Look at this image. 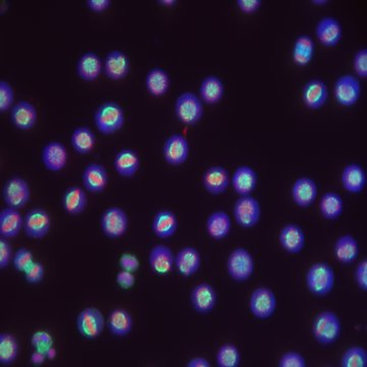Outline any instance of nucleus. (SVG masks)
Returning <instances> with one entry per match:
<instances>
[{
  "label": "nucleus",
  "instance_id": "obj_1",
  "mask_svg": "<svg viewBox=\"0 0 367 367\" xmlns=\"http://www.w3.org/2000/svg\"><path fill=\"white\" fill-rule=\"evenodd\" d=\"M93 121L101 134L110 136L125 125V112L116 101H106L97 108Z\"/></svg>",
  "mask_w": 367,
  "mask_h": 367
},
{
  "label": "nucleus",
  "instance_id": "obj_2",
  "mask_svg": "<svg viewBox=\"0 0 367 367\" xmlns=\"http://www.w3.org/2000/svg\"><path fill=\"white\" fill-rule=\"evenodd\" d=\"M306 285L309 291L317 297L331 293L335 285V274L326 262H317L306 274Z\"/></svg>",
  "mask_w": 367,
  "mask_h": 367
},
{
  "label": "nucleus",
  "instance_id": "obj_3",
  "mask_svg": "<svg viewBox=\"0 0 367 367\" xmlns=\"http://www.w3.org/2000/svg\"><path fill=\"white\" fill-rule=\"evenodd\" d=\"M313 335L320 344H334L341 335V322L339 317L331 311L320 313L313 320Z\"/></svg>",
  "mask_w": 367,
  "mask_h": 367
},
{
  "label": "nucleus",
  "instance_id": "obj_4",
  "mask_svg": "<svg viewBox=\"0 0 367 367\" xmlns=\"http://www.w3.org/2000/svg\"><path fill=\"white\" fill-rule=\"evenodd\" d=\"M174 114L185 125H196L203 117L202 100L195 93L184 92L174 103Z\"/></svg>",
  "mask_w": 367,
  "mask_h": 367
},
{
  "label": "nucleus",
  "instance_id": "obj_5",
  "mask_svg": "<svg viewBox=\"0 0 367 367\" xmlns=\"http://www.w3.org/2000/svg\"><path fill=\"white\" fill-rule=\"evenodd\" d=\"M31 198L30 186L20 177H13L2 187V199L8 207L21 209L28 204Z\"/></svg>",
  "mask_w": 367,
  "mask_h": 367
},
{
  "label": "nucleus",
  "instance_id": "obj_6",
  "mask_svg": "<svg viewBox=\"0 0 367 367\" xmlns=\"http://www.w3.org/2000/svg\"><path fill=\"white\" fill-rule=\"evenodd\" d=\"M105 326L103 313L95 307L83 309L77 317V331L87 340L97 339L103 333Z\"/></svg>",
  "mask_w": 367,
  "mask_h": 367
},
{
  "label": "nucleus",
  "instance_id": "obj_7",
  "mask_svg": "<svg viewBox=\"0 0 367 367\" xmlns=\"http://www.w3.org/2000/svg\"><path fill=\"white\" fill-rule=\"evenodd\" d=\"M100 229L103 235L110 239H119L129 229V218L125 210L112 207L105 210L100 218Z\"/></svg>",
  "mask_w": 367,
  "mask_h": 367
},
{
  "label": "nucleus",
  "instance_id": "obj_8",
  "mask_svg": "<svg viewBox=\"0 0 367 367\" xmlns=\"http://www.w3.org/2000/svg\"><path fill=\"white\" fill-rule=\"evenodd\" d=\"M227 274L234 280L238 283L245 282L253 274V257L246 249L236 248L227 258Z\"/></svg>",
  "mask_w": 367,
  "mask_h": 367
},
{
  "label": "nucleus",
  "instance_id": "obj_9",
  "mask_svg": "<svg viewBox=\"0 0 367 367\" xmlns=\"http://www.w3.org/2000/svg\"><path fill=\"white\" fill-rule=\"evenodd\" d=\"M262 209L257 199L251 195L241 196L234 207L236 223L244 229L255 227L260 220Z\"/></svg>",
  "mask_w": 367,
  "mask_h": 367
},
{
  "label": "nucleus",
  "instance_id": "obj_10",
  "mask_svg": "<svg viewBox=\"0 0 367 367\" xmlns=\"http://www.w3.org/2000/svg\"><path fill=\"white\" fill-rule=\"evenodd\" d=\"M52 227L50 214L41 207L29 210L24 218V231L30 239L41 240L48 235Z\"/></svg>",
  "mask_w": 367,
  "mask_h": 367
},
{
  "label": "nucleus",
  "instance_id": "obj_11",
  "mask_svg": "<svg viewBox=\"0 0 367 367\" xmlns=\"http://www.w3.org/2000/svg\"><path fill=\"white\" fill-rule=\"evenodd\" d=\"M361 86L359 81L352 75H344L336 81L334 95L340 105L350 107L359 100Z\"/></svg>",
  "mask_w": 367,
  "mask_h": 367
},
{
  "label": "nucleus",
  "instance_id": "obj_12",
  "mask_svg": "<svg viewBox=\"0 0 367 367\" xmlns=\"http://www.w3.org/2000/svg\"><path fill=\"white\" fill-rule=\"evenodd\" d=\"M250 311L258 320H267L275 313L276 308V295L271 289H256L251 294L249 302Z\"/></svg>",
  "mask_w": 367,
  "mask_h": 367
},
{
  "label": "nucleus",
  "instance_id": "obj_13",
  "mask_svg": "<svg viewBox=\"0 0 367 367\" xmlns=\"http://www.w3.org/2000/svg\"><path fill=\"white\" fill-rule=\"evenodd\" d=\"M190 146L182 134H172L163 145V156L171 165H181L189 158Z\"/></svg>",
  "mask_w": 367,
  "mask_h": 367
},
{
  "label": "nucleus",
  "instance_id": "obj_14",
  "mask_svg": "<svg viewBox=\"0 0 367 367\" xmlns=\"http://www.w3.org/2000/svg\"><path fill=\"white\" fill-rule=\"evenodd\" d=\"M190 300L197 313L205 315L211 313L216 306L218 294L211 285L202 283V284L197 285L192 290Z\"/></svg>",
  "mask_w": 367,
  "mask_h": 367
},
{
  "label": "nucleus",
  "instance_id": "obj_15",
  "mask_svg": "<svg viewBox=\"0 0 367 367\" xmlns=\"http://www.w3.org/2000/svg\"><path fill=\"white\" fill-rule=\"evenodd\" d=\"M38 121V112L32 103L21 100L10 110V121L17 129L29 131L33 129Z\"/></svg>",
  "mask_w": 367,
  "mask_h": 367
},
{
  "label": "nucleus",
  "instance_id": "obj_16",
  "mask_svg": "<svg viewBox=\"0 0 367 367\" xmlns=\"http://www.w3.org/2000/svg\"><path fill=\"white\" fill-rule=\"evenodd\" d=\"M42 163L48 171L59 172L65 169L68 154L66 146L59 141L47 143L42 150Z\"/></svg>",
  "mask_w": 367,
  "mask_h": 367
},
{
  "label": "nucleus",
  "instance_id": "obj_17",
  "mask_svg": "<svg viewBox=\"0 0 367 367\" xmlns=\"http://www.w3.org/2000/svg\"><path fill=\"white\" fill-rule=\"evenodd\" d=\"M130 61L125 52L112 50L106 55L103 61V73L108 79L119 81L129 75Z\"/></svg>",
  "mask_w": 367,
  "mask_h": 367
},
{
  "label": "nucleus",
  "instance_id": "obj_18",
  "mask_svg": "<svg viewBox=\"0 0 367 367\" xmlns=\"http://www.w3.org/2000/svg\"><path fill=\"white\" fill-rule=\"evenodd\" d=\"M328 86L322 80H310L303 88V103L310 110H316L322 108L328 101Z\"/></svg>",
  "mask_w": 367,
  "mask_h": 367
},
{
  "label": "nucleus",
  "instance_id": "obj_19",
  "mask_svg": "<svg viewBox=\"0 0 367 367\" xmlns=\"http://www.w3.org/2000/svg\"><path fill=\"white\" fill-rule=\"evenodd\" d=\"M82 181L84 187L90 193H103L107 187V171L100 163H90L84 170Z\"/></svg>",
  "mask_w": 367,
  "mask_h": 367
},
{
  "label": "nucleus",
  "instance_id": "obj_20",
  "mask_svg": "<svg viewBox=\"0 0 367 367\" xmlns=\"http://www.w3.org/2000/svg\"><path fill=\"white\" fill-rule=\"evenodd\" d=\"M202 184L204 189L211 195H220L225 193L229 187V172L220 165L210 167L203 174Z\"/></svg>",
  "mask_w": 367,
  "mask_h": 367
},
{
  "label": "nucleus",
  "instance_id": "obj_21",
  "mask_svg": "<svg viewBox=\"0 0 367 367\" xmlns=\"http://www.w3.org/2000/svg\"><path fill=\"white\" fill-rule=\"evenodd\" d=\"M174 257L172 249L165 245H156L149 254V265L151 271L158 276H167L174 267Z\"/></svg>",
  "mask_w": 367,
  "mask_h": 367
},
{
  "label": "nucleus",
  "instance_id": "obj_22",
  "mask_svg": "<svg viewBox=\"0 0 367 367\" xmlns=\"http://www.w3.org/2000/svg\"><path fill=\"white\" fill-rule=\"evenodd\" d=\"M201 267V256L194 247H184L174 257V267L179 275L190 278L195 275Z\"/></svg>",
  "mask_w": 367,
  "mask_h": 367
},
{
  "label": "nucleus",
  "instance_id": "obj_23",
  "mask_svg": "<svg viewBox=\"0 0 367 367\" xmlns=\"http://www.w3.org/2000/svg\"><path fill=\"white\" fill-rule=\"evenodd\" d=\"M342 27L335 17H322L316 26V37L326 47H335L342 39Z\"/></svg>",
  "mask_w": 367,
  "mask_h": 367
},
{
  "label": "nucleus",
  "instance_id": "obj_24",
  "mask_svg": "<svg viewBox=\"0 0 367 367\" xmlns=\"http://www.w3.org/2000/svg\"><path fill=\"white\" fill-rule=\"evenodd\" d=\"M257 172L248 165L237 167L232 178L233 189L240 196L251 195L257 187Z\"/></svg>",
  "mask_w": 367,
  "mask_h": 367
},
{
  "label": "nucleus",
  "instance_id": "obj_25",
  "mask_svg": "<svg viewBox=\"0 0 367 367\" xmlns=\"http://www.w3.org/2000/svg\"><path fill=\"white\" fill-rule=\"evenodd\" d=\"M77 75L85 82H94L103 72V61L93 52L84 53L77 63Z\"/></svg>",
  "mask_w": 367,
  "mask_h": 367
},
{
  "label": "nucleus",
  "instance_id": "obj_26",
  "mask_svg": "<svg viewBox=\"0 0 367 367\" xmlns=\"http://www.w3.org/2000/svg\"><path fill=\"white\" fill-rule=\"evenodd\" d=\"M280 246L291 254H298L305 246V234L301 227L295 223L285 225L278 236Z\"/></svg>",
  "mask_w": 367,
  "mask_h": 367
},
{
  "label": "nucleus",
  "instance_id": "obj_27",
  "mask_svg": "<svg viewBox=\"0 0 367 367\" xmlns=\"http://www.w3.org/2000/svg\"><path fill=\"white\" fill-rule=\"evenodd\" d=\"M292 197L294 202L302 209L310 207L317 197L316 183L310 178H300L292 188Z\"/></svg>",
  "mask_w": 367,
  "mask_h": 367
},
{
  "label": "nucleus",
  "instance_id": "obj_28",
  "mask_svg": "<svg viewBox=\"0 0 367 367\" xmlns=\"http://www.w3.org/2000/svg\"><path fill=\"white\" fill-rule=\"evenodd\" d=\"M22 229H24V218L19 209L8 207L0 211V235L2 238H15L21 233Z\"/></svg>",
  "mask_w": 367,
  "mask_h": 367
},
{
  "label": "nucleus",
  "instance_id": "obj_29",
  "mask_svg": "<svg viewBox=\"0 0 367 367\" xmlns=\"http://www.w3.org/2000/svg\"><path fill=\"white\" fill-rule=\"evenodd\" d=\"M114 165L121 178H133L140 167V158L134 149L123 148L117 154Z\"/></svg>",
  "mask_w": 367,
  "mask_h": 367
},
{
  "label": "nucleus",
  "instance_id": "obj_30",
  "mask_svg": "<svg viewBox=\"0 0 367 367\" xmlns=\"http://www.w3.org/2000/svg\"><path fill=\"white\" fill-rule=\"evenodd\" d=\"M343 187L349 193L359 194L366 186V174L357 163L346 165L342 172Z\"/></svg>",
  "mask_w": 367,
  "mask_h": 367
},
{
  "label": "nucleus",
  "instance_id": "obj_31",
  "mask_svg": "<svg viewBox=\"0 0 367 367\" xmlns=\"http://www.w3.org/2000/svg\"><path fill=\"white\" fill-rule=\"evenodd\" d=\"M61 205L66 214L78 216L85 211L88 205V197L85 190L78 186L68 188L61 199Z\"/></svg>",
  "mask_w": 367,
  "mask_h": 367
},
{
  "label": "nucleus",
  "instance_id": "obj_32",
  "mask_svg": "<svg viewBox=\"0 0 367 367\" xmlns=\"http://www.w3.org/2000/svg\"><path fill=\"white\" fill-rule=\"evenodd\" d=\"M178 230V218L170 210H160L154 216L152 231L159 239L171 238Z\"/></svg>",
  "mask_w": 367,
  "mask_h": 367
},
{
  "label": "nucleus",
  "instance_id": "obj_33",
  "mask_svg": "<svg viewBox=\"0 0 367 367\" xmlns=\"http://www.w3.org/2000/svg\"><path fill=\"white\" fill-rule=\"evenodd\" d=\"M199 94L201 100L207 105H218L225 95V85L218 77L207 76L201 82Z\"/></svg>",
  "mask_w": 367,
  "mask_h": 367
},
{
  "label": "nucleus",
  "instance_id": "obj_34",
  "mask_svg": "<svg viewBox=\"0 0 367 367\" xmlns=\"http://www.w3.org/2000/svg\"><path fill=\"white\" fill-rule=\"evenodd\" d=\"M146 89L151 96L163 97L171 85L169 74L163 68H154L148 72L145 80Z\"/></svg>",
  "mask_w": 367,
  "mask_h": 367
},
{
  "label": "nucleus",
  "instance_id": "obj_35",
  "mask_svg": "<svg viewBox=\"0 0 367 367\" xmlns=\"http://www.w3.org/2000/svg\"><path fill=\"white\" fill-rule=\"evenodd\" d=\"M232 229V220L225 211H216L210 214L207 220V234L214 240L220 241L229 236Z\"/></svg>",
  "mask_w": 367,
  "mask_h": 367
},
{
  "label": "nucleus",
  "instance_id": "obj_36",
  "mask_svg": "<svg viewBox=\"0 0 367 367\" xmlns=\"http://www.w3.org/2000/svg\"><path fill=\"white\" fill-rule=\"evenodd\" d=\"M107 328L116 337H126L133 329V318L125 309L118 308L112 310L107 318Z\"/></svg>",
  "mask_w": 367,
  "mask_h": 367
},
{
  "label": "nucleus",
  "instance_id": "obj_37",
  "mask_svg": "<svg viewBox=\"0 0 367 367\" xmlns=\"http://www.w3.org/2000/svg\"><path fill=\"white\" fill-rule=\"evenodd\" d=\"M359 253V246L354 237L344 235L338 239L335 245V255L338 262L349 265L355 262Z\"/></svg>",
  "mask_w": 367,
  "mask_h": 367
},
{
  "label": "nucleus",
  "instance_id": "obj_38",
  "mask_svg": "<svg viewBox=\"0 0 367 367\" xmlns=\"http://www.w3.org/2000/svg\"><path fill=\"white\" fill-rule=\"evenodd\" d=\"M70 143L75 151L81 156L91 153L96 144V136L89 127L77 128L70 137Z\"/></svg>",
  "mask_w": 367,
  "mask_h": 367
},
{
  "label": "nucleus",
  "instance_id": "obj_39",
  "mask_svg": "<svg viewBox=\"0 0 367 367\" xmlns=\"http://www.w3.org/2000/svg\"><path fill=\"white\" fill-rule=\"evenodd\" d=\"M20 353V345L17 338L10 333L0 334V364L12 366Z\"/></svg>",
  "mask_w": 367,
  "mask_h": 367
},
{
  "label": "nucleus",
  "instance_id": "obj_40",
  "mask_svg": "<svg viewBox=\"0 0 367 367\" xmlns=\"http://www.w3.org/2000/svg\"><path fill=\"white\" fill-rule=\"evenodd\" d=\"M343 209L344 203L342 197L335 192H328L320 199V214L326 220H338L343 214Z\"/></svg>",
  "mask_w": 367,
  "mask_h": 367
},
{
  "label": "nucleus",
  "instance_id": "obj_41",
  "mask_svg": "<svg viewBox=\"0 0 367 367\" xmlns=\"http://www.w3.org/2000/svg\"><path fill=\"white\" fill-rule=\"evenodd\" d=\"M216 364L220 367H238L241 364V353L234 344H225L216 353Z\"/></svg>",
  "mask_w": 367,
  "mask_h": 367
},
{
  "label": "nucleus",
  "instance_id": "obj_42",
  "mask_svg": "<svg viewBox=\"0 0 367 367\" xmlns=\"http://www.w3.org/2000/svg\"><path fill=\"white\" fill-rule=\"evenodd\" d=\"M343 367H366L367 352L360 346H353L347 349L341 360Z\"/></svg>",
  "mask_w": 367,
  "mask_h": 367
},
{
  "label": "nucleus",
  "instance_id": "obj_43",
  "mask_svg": "<svg viewBox=\"0 0 367 367\" xmlns=\"http://www.w3.org/2000/svg\"><path fill=\"white\" fill-rule=\"evenodd\" d=\"M34 262V255L32 251L25 247H22L13 254V265L15 271L20 273H25Z\"/></svg>",
  "mask_w": 367,
  "mask_h": 367
},
{
  "label": "nucleus",
  "instance_id": "obj_44",
  "mask_svg": "<svg viewBox=\"0 0 367 367\" xmlns=\"http://www.w3.org/2000/svg\"><path fill=\"white\" fill-rule=\"evenodd\" d=\"M15 103V91L12 85L6 81H0V112H8L12 110Z\"/></svg>",
  "mask_w": 367,
  "mask_h": 367
},
{
  "label": "nucleus",
  "instance_id": "obj_45",
  "mask_svg": "<svg viewBox=\"0 0 367 367\" xmlns=\"http://www.w3.org/2000/svg\"><path fill=\"white\" fill-rule=\"evenodd\" d=\"M31 345L35 350L46 353L53 347L52 336L48 331H38L33 334L31 338Z\"/></svg>",
  "mask_w": 367,
  "mask_h": 367
},
{
  "label": "nucleus",
  "instance_id": "obj_46",
  "mask_svg": "<svg viewBox=\"0 0 367 367\" xmlns=\"http://www.w3.org/2000/svg\"><path fill=\"white\" fill-rule=\"evenodd\" d=\"M27 282L31 285H37L42 282L45 276V269L41 262H35L24 273Z\"/></svg>",
  "mask_w": 367,
  "mask_h": 367
},
{
  "label": "nucleus",
  "instance_id": "obj_47",
  "mask_svg": "<svg viewBox=\"0 0 367 367\" xmlns=\"http://www.w3.org/2000/svg\"><path fill=\"white\" fill-rule=\"evenodd\" d=\"M278 366L280 367H305L306 366V360L303 357L300 353L291 352L285 353L280 357L278 361Z\"/></svg>",
  "mask_w": 367,
  "mask_h": 367
},
{
  "label": "nucleus",
  "instance_id": "obj_48",
  "mask_svg": "<svg viewBox=\"0 0 367 367\" xmlns=\"http://www.w3.org/2000/svg\"><path fill=\"white\" fill-rule=\"evenodd\" d=\"M353 68L356 75L360 78L366 79L367 77V50H360L354 55L353 59Z\"/></svg>",
  "mask_w": 367,
  "mask_h": 367
},
{
  "label": "nucleus",
  "instance_id": "obj_49",
  "mask_svg": "<svg viewBox=\"0 0 367 367\" xmlns=\"http://www.w3.org/2000/svg\"><path fill=\"white\" fill-rule=\"evenodd\" d=\"M294 50L313 57L315 50V41L309 35H301L296 39Z\"/></svg>",
  "mask_w": 367,
  "mask_h": 367
},
{
  "label": "nucleus",
  "instance_id": "obj_50",
  "mask_svg": "<svg viewBox=\"0 0 367 367\" xmlns=\"http://www.w3.org/2000/svg\"><path fill=\"white\" fill-rule=\"evenodd\" d=\"M13 247L8 239H0V269H6L13 262Z\"/></svg>",
  "mask_w": 367,
  "mask_h": 367
},
{
  "label": "nucleus",
  "instance_id": "obj_51",
  "mask_svg": "<svg viewBox=\"0 0 367 367\" xmlns=\"http://www.w3.org/2000/svg\"><path fill=\"white\" fill-rule=\"evenodd\" d=\"M119 264L123 271H130V273L138 271L139 267H140V262H139L137 256L131 253L123 254L119 258Z\"/></svg>",
  "mask_w": 367,
  "mask_h": 367
},
{
  "label": "nucleus",
  "instance_id": "obj_52",
  "mask_svg": "<svg viewBox=\"0 0 367 367\" xmlns=\"http://www.w3.org/2000/svg\"><path fill=\"white\" fill-rule=\"evenodd\" d=\"M355 283L362 291H367V260L358 263L354 273Z\"/></svg>",
  "mask_w": 367,
  "mask_h": 367
},
{
  "label": "nucleus",
  "instance_id": "obj_53",
  "mask_svg": "<svg viewBox=\"0 0 367 367\" xmlns=\"http://www.w3.org/2000/svg\"><path fill=\"white\" fill-rule=\"evenodd\" d=\"M262 2L260 0H237V6L240 8L241 12L246 15L257 12L262 6Z\"/></svg>",
  "mask_w": 367,
  "mask_h": 367
},
{
  "label": "nucleus",
  "instance_id": "obj_54",
  "mask_svg": "<svg viewBox=\"0 0 367 367\" xmlns=\"http://www.w3.org/2000/svg\"><path fill=\"white\" fill-rule=\"evenodd\" d=\"M135 282H136V278L130 271H121L117 275V283L121 288L126 290L132 288Z\"/></svg>",
  "mask_w": 367,
  "mask_h": 367
},
{
  "label": "nucleus",
  "instance_id": "obj_55",
  "mask_svg": "<svg viewBox=\"0 0 367 367\" xmlns=\"http://www.w3.org/2000/svg\"><path fill=\"white\" fill-rule=\"evenodd\" d=\"M110 0H88L87 6L93 13H100L110 8Z\"/></svg>",
  "mask_w": 367,
  "mask_h": 367
},
{
  "label": "nucleus",
  "instance_id": "obj_56",
  "mask_svg": "<svg viewBox=\"0 0 367 367\" xmlns=\"http://www.w3.org/2000/svg\"><path fill=\"white\" fill-rule=\"evenodd\" d=\"M313 57L310 55L305 54V53L297 52V50H293V61L295 65L299 66H305L309 65L310 61H313Z\"/></svg>",
  "mask_w": 367,
  "mask_h": 367
},
{
  "label": "nucleus",
  "instance_id": "obj_57",
  "mask_svg": "<svg viewBox=\"0 0 367 367\" xmlns=\"http://www.w3.org/2000/svg\"><path fill=\"white\" fill-rule=\"evenodd\" d=\"M46 359H47V357H46L45 353L35 350L31 355L30 361L34 366H43Z\"/></svg>",
  "mask_w": 367,
  "mask_h": 367
},
{
  "label": "nucleus",
  "instance_id": "obj_58",
  "mask_svg": "<svg viewBox=\"0 0 367 367\" xmlns=\"http://www.w3.org/2000/svg\"><path fill=\"white\" fill-rule=\"evenodd\" d=\"M209 360L203 357H194L187 364L188 367H210Z\"/></svg>",
  "mask_w": 367,
  "mask_h": 367
},
{
  "label": "nucleus",
  "instance_id": "obj_59",
  "mask_svg": "<svg viewBox=\"0 0 367 367\" xmlns=\"http://www.w3.org/2000/svg\"><path fill=\"white\" fill-rule=\"evenodd\" d=\"M158 3L160 6H165V8H172L177 3V1H174V0H160V1H158Z\"/></svg>",
  "mask_w": 367,
  "mask_h": 367
},
{
  "label": "nucleus",
  "instance_id": "obj_60",
  "mask_svg": "<svg viewBox=\"0 0 367 367\" xmlns=\"http://www.w3.org/2000/svg\"><path fill=\"white\" fill-rule=\"evenodd\" d=\"M46 357H47L48 360H53L55 359V357H57V350H55L53 347L50 349V350L47 351V352L45 353Z\"/></svg>",
  "mask_w": 367,
  "mask_h": 367
},
{
  "label": "nucleus",
  "instance_id": "obj_61",
  "mask_svg": "<svg viewBox=\"0 0 367 367\" xmlns=\"http://www.w3.org/2000/svg\"><path fill=\"white\" fill-rule=\"evenodd\" d=\"M329 1H322V0H320V1H317V0H315V1H313V3L316 4V6H324V4L328 3Z\"/></svg>",
  "mask_w": 367,
  "mask_h": 367
}]
</instances>
